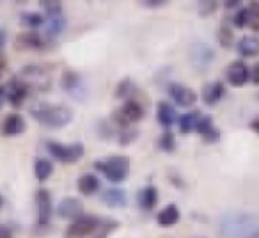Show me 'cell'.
<instances>
[{
	"mask_svg": "<svg viewBox=\"0 0 259 238\" xmlns=\"http://www.w3.org/2000/svg\"><path fill=\"white\" fill-rule=\"evenodd\" d=\"M222 238H259V217L245 212H229L220 219Z\"/></svg>",
	"mask_w": 259,
	"mask_h": 238,
	"instance_id": "1",
	"label": "cell"
},
{
	"mask_svg": "<svg viewBox=\"0 0 259 238\" xmlns=\"http://www.w3.org/2000/svg\"><path fill=\"white\" fill-rule=\"evenodd\" d=\"M30 115L36 119L37 123L47 128H62L69 125L73 119V112L66 105H50L39 103L30 108Z\"/></svg>",
	"mask_w": 259,
	"mask_h": 238,
	"instance_id": "2",
	"label": "cell"
},
{
	"mask_svg": "<svg viewBox=\"0 0 259 238\" xmlns=\"http://www.w3.org/2000/svg\"><path fill=\"white\" fill-rule=\"evenodd\" d=\"M130 158L122 155H115V156H108L105 160H96L94 162V167H96L100 173L105 174L108 181L112 183H121V181L126 180L130 173Z\"/></svg>",
	"mask_w": 259,
	"mask_h": 238,
	"instance_id": "3",
	"label": "cell"
},
{
	"mask_svg": "<svg viewBox=\"0 0 259 238\" xmlns=\"http://www.w3.org/2000/svg\"><path fill=\"white\" fill-rule=\"evenodd\" d=\"M47 149L54 158H57L62 164H75L83 156V144L75 142V144H62L57 141H47Z\"/></svg>",
	"mask_w": 259,
	"mask_h": 238,
	"instance_id": "4",
	"label": "cell"
},
{
	"mask_svg": "<svg viewBox=\"0 0 259 238\" xmlns=\"http://www.w3.org/2000/svg\"><path fill=\"white\" fill-rule=\"evenodd\" d=\"M20 78H22L25 84H29L30 89L36 87V89H39V91L50 89V84H52L50 69L45 68V66H39V64L25 66V68L22 69V73H20Z\"/></svg>",
	"mask_w": 259,
	"mask_h": 238,
	"instance_id": "5",
	"label": "cell"
},
{
	"mask_svg": "<svg viewBox=\"0 0 259 238\" xmlns=\"http://www.w3.org/2000/svg\"><path fill=\"white\" fill-rule=\"evenodd\" d=\"M144 115H146V108L141 101L128 100L119 110H115L114 114H112V119H114L117 125H121V127H130V125L141 121Z\"/></svg>",
	"mask_w": 259,
	"mask_h": 238,
	"instance_id": "6",
	"label": "cell"
},
{
	"mask_svg": "<svg viewBox=\"0 0 259 238\" xmlns=\"http://www.w3.org/2000/svg\"><path fill=\"white\" fill-rule=\"evenodd\" d=\"M100 217L96 215H82L76 220H73L66 229V238H85L89 234H94L100 226Z\"/></svg>",
	"mask_w": 259,
	"mask_h": 238,
	"instance_id": "7",
	"label": "cell"
},
{
	"mask_svg": "<svg viewBox=\"0 0 259 238\" xmlns=\"http://www.w3.org/2000/svg\"><path fill=\"white\" fill-rule=\"evenodd\" d=\"M215 59V50L208 43H194L190 47V61L197 69H206Z\"/></svg>",
	"mask_w": 259,
	"mask_h": 238,
	"instance_id": "8",
	"label": "cell"
},
{
	"mask_svg": "<svg viewBox=\"0 0 259 238\" xmlns=\"http://www.w3.org/2000/svg\"><path fill=\"white\" fill-rule=\"evenodd\" d=\"M61 86L66 93H69L71 96L83 100V94H85V86L82 82V76L78 75L73 69H64L61 75Z\"/></svg>",
	"mask_w": 259,
	"mask_h": 238,
	"instance_id": "9",
	"label": "cell"
},
{
	"mask_svg": "<svg viewBox=\"0 0 259 238\" xmlns=\"http://www.w3.org/2000/svg\"><path fill=\"white\" fill-rule=\"evenodd\" d=\"M167 91H169V96L174 100V103H178L180 107H192L197 101V93L194 89H190V87L183 86V84H169Z\"/></svg>",
	"mask_w": 259,
	"mask_h": 238,
	"instance_id": "10",
	"label": "cell"
},
{
	"mask_svg": "<svg viewBox=\"0 0 259 238\" xmlns=\"http://www.w3.org/2000/svg\"><path fill=\"white\" fill-rule=\"evenodd\" d=\"M6 89H8V101L13 107H22V103L27 100V96H29V93H30V86L23 82L20 76L18 78H13L11 82L6 86Z\"/></svg>",
	"mask_w": 259,
	"mask_h": 238,
	"instance_id": "11",
	"label": "cell"
},
{
	"mask_svg": "<svg viewBox=\"0 0 259 238\" xmlns=\"http://www.w3.org/2000/svg\"><path fill=\"white\" fill-rule=\"evenodd\" d=\"M15 47L22 48V50H43V48L50 47V41L37 32H22L16 36Z\"/></svg>",
	"mask_w": 259,
	"mask_h": 238,
	"instance_id": "12",
	"label": "cell"
},
{
	"mask_svg": "<svg viewBox=\"0 0 259 238\" xmlns=\"http://www.w3.org/2000/svg\"><path fill=\"white\" fill-rule=\"evenodd\" d=\"M36 205H37V224L39 226H47L52 219V195L47 188H39L36 192Z\"/></svg>",
	"mask_w": 259,
	"mask_h": 238,
	"instance_id": "13",
	"label": "cell"
},
{
	"mask_svg": "<svg viewBox=\"0 0 259 238\" xmlns=\"http://www.w3.org/2000/svg\"><path fill=\"white\" fill-rule=\"evenodd\" d=\"M226 75L233 87H243L245 84L248 82V78H250V71H248L247 64H245L243 61H234L233 64L227 68Z\"/></svg>",
	"mask_w": 259,
	"mask_h": 238,
	"instance_id": "14",
	"label": "cell"
},
{
	"mask_svg": "<svg viewBox=\"0 0 259 238\" xmlns=\"http://www.w3.org/2000/svg\"><path fill=\"white\" fill-rule=\"evenodd\" d=\"M57 215L68 220H76L83 215V206L80 199L76 197H64L57 206Z\"/></svg>",
	"mask_w": 259,
	"mask_h": 238,
	"instance_id": "15",
	"label": "cell"
},
{
	"mask_svg": "<svg viewBox=\"0 0 259 238\" xmlns=\"http://www.w3.org/2000/svg\"><path fill=\"white\" fill-rule=\"evenodd\" d=\"M27 130L25 119L18 112H13V114L6 115L4 123H2V135L6 137H16V135H22Z\"/></svg>",
	"mask_w": 259,
	"mask_h": 238,
	"instance_id": "16",
	"label": "cell"
},
{
	"mask_svg": "<svg viewBox=\"0 0 259 238\" xmlns=\"http://www.w3.org/2000/svg\"><path fill=\"white\" fill-rule=\"evenodd\" d=\"M195 132H199V134H201L208 142H219L220 141V130L213 125L211 115H201Z\"/></svg>",
	"mask_w": 259,
	"mask_h": 238,
	"instance_id": "17",
	"label": "cell"
},
{
	"mask_svg": "<svg viewBox=\"0 0 259 238\" xmlns=\"http://www.w3.org/2000/svg\"><path fill=\"white\" fill-rule=\"evenodd\" d=\"M224 93H226V87H224L222 82H211L202 89V101L209 107L217 105L220 100H222Z\"/></svg>",
	"mask_w": 259,
	"mask_h": 238,
	"instance_id": "18",
	"label": "cell"
},
{
	"mask_svg": "<svg viewBox=\"0 0 259 238\" xmlns=\"http://www.w3.org/2000/svg\"><path fill=\"white\" fill-rule=\"evenodd\" d=\"M236 50L243 57H255L259 55V37L257 36H245L236 43Z\"/></svg>",
	"mask_w": 259,
	"mask_h": 238,
	"instance_id": "19",
	"label": "cell"
},
{
	"mask_svg": "<svg viewBox=\"0 0 259 238\" xmlns=\"http://www.w3.org/2000/svg\"><path fill=\"white\" fill-rule=\"evenodd\" d=\"M156 119L163 128H169L176 123V110L172 108V105L167 101H160L158 108H156Z\"/></svg>",
	"mask_w": 259,
	"mask_h": 238,
	"instance_id": "20",
	"label": "cell"
},
{
	"mask_svg": "<svg viewBox=\"0 0 259 238\" xmlns=\"http://www.w3.org/2000/svg\"><path fill=\"white\" fill-rule=\"evenodd\" d=\"M101 201L107 206H112V208H121V206L126 205V192L122 188H107V190L101 194Z\"/></svg>",
	"mask_w": 259,
	"mask_h": 238,
	"instance_id": "21",
	"label": "cell"
},
{
	"mask_svg": "<svg viewBox=\"0 0 259 238\" xmlns=\"http://www.w3.org/2000/svg\"><path fill=\"white\" fill-rule=\"evenodd\" d=\"M139 206L144 210H153L158 203V188L149 185V187H144L137 195Z\"/></svg>",
	"mask_w": 259,
	"mask_h": 238,
	"instance_id": "22",
	"label": "cell"
},
{
	"mask_svg": "<svg viewBox=\"0 0 259 238\" xmlns=\"http://www.w3.org/2000/svg\"><path fill=\"white\" fill-rule=\"evenodd\" d=\"M180 217H181V213L176 205H167L165 208L156 215V220H158L160 226L169 227V226H174V224L180 222Z\"/></svg>",
	"mask_w": 259,
	"mask_h": 238,
	"instance_id": "23",
	"label": "cell"
},
{
	"mask_svg": "<svg viewBox=\"0 0 259 238\" xmlns=\"http://www.w3.org/2000/svg\"><path fill=\"white\" fill-rule=\"evenodd\" d=\"M201 112H197V110H192V112H188V114H185V115H181L180 117V132L181 134H192V132L197 128V123H199V119H201Z\"/></svg>",
	"mask_w": 259,
	"mask_h": 238,
	"instance_id": "24",
	"label": "cell"
},
{
	"mask_svg": "<svg viewBox=\"0 0 259 238\" xmlns=\"http://www.w3.org/2000/svg\"><path fill=\"white\" fill-rule=\"evenodd\" d=\"M76 187H78V190L82 192L83 195H93L94 192H98V188H100V180H98L94 174H83V176L78 178Z\"/></svg>",
	"mask_w": 259,
	"mask_h": 238,
	"instance_id": "25",
	"label": "cell"
},
{
	"mask_svg": "<svg viewBox=\"0 0 259 238\" xmlns=\"http://www.w3.org/2000/svg\"><path fill=\"white\" fill-rule=\"evenodd\" d=\"M135 93H139L137 84L134 82L132 78H124L117 84L115 87V98H128V100H137L135 98Z\"/></svg>",
	"mask_w": 259,
	"mask_h": 238,
	"instance_id": "26",
	"label": "cell"
},
{
	"mask_svg": "<svg viewBox=\"0 0 259 238\" xmlns=\"http://www.w3.org/2000/svg\"><path fill=\"white\" fill-rule=\"evenodd\" d=\"M54 173V164L47 158H37L34 164V174H36L37 181H47Z\"/></svg>",
	"mask_w": 259,
	"mask_h": 238,
	"instance_id": "27",
	"label": "cell"
},
{
	"mask_svg": "<svg viewBox=\"0 0 259 238\" xmlns=\"http://www.w3.org/2000/svg\"><path fill=\"white\" fill-rule=\"evenodd\" d=\"M45 29H47V34L50 37L54 36H61L66 29V18L64 16H52L45 22Z\"/></svg>",
	"mask_w": 259,
	"mask_h": 238,
	"instance_id": "28",
	"label": "cell"
},
{
	"mask_svg": "<svg viewBox=\"0 0 259 238\" xmlns=\"http://www.w3.org/2000/svg\"><path fill=\"white\" fill-rule=\"evenodd\" d=\"M119 227V222L114 219H101L100 220V226H98L96 233L93 234L94 238H108V234L112 233L114 229Z\"/></svg>",
	"mask_w": 259,
	"mask_h": 238,
	"instance_id": "29",
	"label": "cell"
},
{
	"mask_svg": "<svg viewBox=\"0 0 259 238\" xmlns=\"http://www.w3.org/2000/svg\"><path fill=\"white\" fill-rule=\"evenodd\" d=\"M158 148L165 153H174L176 151V137L170 132H163L158 139Z\"/></svg>",
	"mask_w": 259,
	"mask_h": 238,
	"instance_id": "30",
	"label": "cell"
},
{
	"mask_svg": "<svg viewBox=\"0 0 259 238\" xmlns=\"http://www.w3.org/2000/svg\"><path fill=\"white\" fill-rule=\"evenodd\" d=\"M20 20H22L23 25L30 27V29H36V27H39L45 23L43 15H39V13H22Z\"/></svg>",
	"mask_w": 259,
	"mask_h": 238,
	"instance_id": "31",
	"label": "cell"
},
{
	"mask_svg": "<svg viewBox=\"0 0 259 238\" xmlns=\"http://www.w3.org/2000/svg\"><path fill=\"white\" fill-rule=\"evenodd\" d=\"M247 9H248V27L254 32H259V2H250Z\"/></svg>",
	"mask_w": 259,
	"mask_h": 238,
	"instance_id": "32",
	"label": "cell"
},
{
	"mask_svg": "<svg viewBox=\"0 0 259 238\" xmlns=\"http://www.w3.org/2000/svg\"><path fill=\"white\" fill-rule=\"evenodd\" d=\"M219 43L222 48H231L234 43V36H233V30L229 29V25L224 23L222 27L219 29Z\"/></svg>",
	"mask_w": 259,
	"mask_h": 238,
	"instance_id": "33",
	"label": "cell"
},
{
	"mask_svg": "<svg viewBox=\"0 0 259 238\" xmlns=\"http://www.w3.org/2000/svg\"><path fill=\"white\" fill-rule=\"evenodd\" d=\"M39 6L50 15V18L52 16H61L62 13V4L57 0H39Z\"/></svg>",
	"mask_w": 259,
	"mask_h": 238,
	"instance_id": "34",
	"label": "cell"
},
{
	"mask_svg": "<svg viewBox=\"0 0 259 238\" xmlns=\"http://www.w3.org/2000/svg\"><path fill=\"white\" fill-rule=\"evenodd\" d=\"M217 8H219V2H217V0H204V2H199V15L209 16L217 11Z\"/></svg>",
	"mask_w": 259,
	"mask_h": 238,
	"instance_id": "35",
	"label": "cell"
},
{
	"mask_svg": "<svg viewBox=\"0 0 259 238\" xmlns=\"http://www.w3.org/2000/svg\"><path fill=\"white\" fill-rule=\"evenodd\" d=\"M137 137H139V130H128V128H126V130H122L121 134L117 135V141L121 146H128V144H132Z\"/></svg>",
	"mask_w": 259,
	"mask_h": 238,
	"instance_id": "36",
	"label": "cell"
},
{
	"mask_svg": "<svg viewBox=\"0 0 259 238\" xmlns=\"http://www.w3.org/2000/svg\"><path fill=\"white\" fill-rule=\"evenodd\" d=\"M233 23H234V27H238V29H243V27H247L248 25V9L241 8L240 11L234 15Z\"/></svg>",
	"mask_w": 259,
	"mask_h": 238,
	"instance_id": "37",
	"label": "cell"
},
{
	"mask_svg": "<svg viewBox=\"0 0 259 238\" xmlns=\"http://www.w3.org/2000/svg\"><path fill=\"white\" fill-rule=\"evenodd\" d=\"M167 2L165 0H142L141 6H144V8H149V9H155V8H162V6H165Z\"/></svg>",
	"mask_w": 259,
	"mask_h": 238,
	"instance_id": "38",
	"label": "cell"
},
{
	"mask_svg": "<svg viewBox=\"0 0 259 238\" xmlns=\"http://www.w3.org/2000/svg\"><path fill=\"white\" fill-rule=\"evenodd\" d=\"M250 80L255 84V86H259V62L254 66V68H252V71H250Z\"/></svg>",
	"mask_w": 259,
	"mask_h": 238,
	"instance_id": "39",
	"label": "cell"
},
{
	"mask_svg": "<svg viewBox=\"0 0 259 238\" xmlns=\"http://www.w3.org/2000/svg\"><path fill=\"white\" fill-rule=\"evenodd\" d=\"M0 238H13L11 229L8 226H4V224H0Z\"/></svg>",
	"mask_w": 259,
	"mask_h": 238,
	"instance_id": "40",
	"label": "cell"
},
{
	"mask_svg": "<svg viewBox=\"0 0 259 238\" xmlns=\"http://www.w3.org/2000/svg\"><path fill=\"white\" fill-rule=\"evenodd\" d=\"M4 101H8V89L6 86H0V107L4 105Z\"/></svg>",
	"mask_w": 259,
	"mask_h": 238,
	"instance_id": "41",
	"label": "cell"
},
{
	"mask_svg": "<svg viewBox=\"0 0 259 238\" xmlns=\"http://www.w3.org/2000/svg\"><path fill=\"white\" fill-rule=\"evenodd\" d=\"M250 130L255 132V134L259 135V117H255V119H252V121H250Z\"/></svg>",
	"mask_w": 259,
	"mask_h": 238,
	"instance_id": "42",
	"label": "cell"
},
{
	"mask_svg": "<svg viewBox=\"0 0 259 238\" xmlns=\"http://www.w3.org/2000/svg\"><path fill=\"white\" fill-rule=\"evenodd\" d=\"M241 2H238V0H227L226 2V8L227 9H234V8H240Z\"/></svg>",
	"mask_w": 259,
	"mask_h": 238,
	"instance_id": "43",
	"label": "cell"
},
{
	"mask_svg": "<svg viewBox=\"0 0 259 238\" xmlns=\"http://www.w3.org/2000/svg\"><path fill=\"white\" fill-rule=\"evenodd\" d=\"M4 45H6V30L0 29V48H4Z\"/></svg>",
	"mask_w": 259,
	"mask_h": 238,
	"instance_id": "44",
	"label": "cell"
},
{
	"mask_svg": "<svg viewBox=\"0 0 259 238\" xmlns=\"http://www.w3.org/2000/svg\"><path fill=\"white\" fill-rule=\"evenodd\" d=\"M4 68H6V59L2 57V55H0V73L4 71Z\"/></svg>",
	"mask_w": 259,
	"mask_h": 238,
	"instance_id": "45",
	"label": "cell"
},
{
	"mask_svg": "<svg viewBox=\"0 0 259 238\" xmlns=\"http://www.w3.org/2000/svg\"><path fill=\"white\" fill-rule=\"evenodd\" d=\"M0 205H2V197H0Z\"/></svg>",
	"mask_w": 259,
	"mask_h": 238,
	"instance_id": "46",
	"label": "cell"
}]
</instances>
